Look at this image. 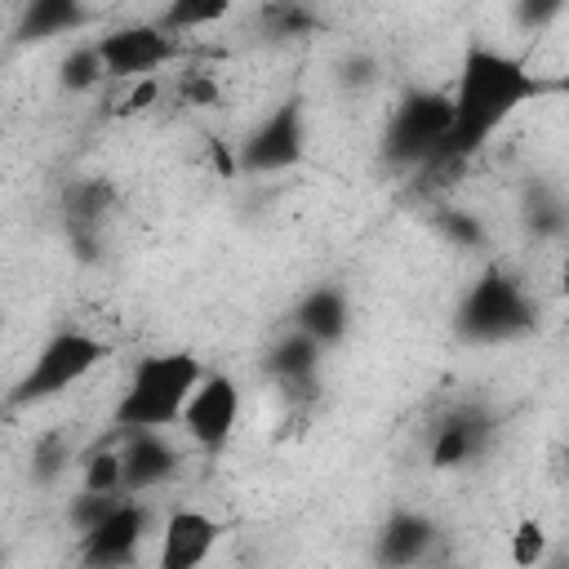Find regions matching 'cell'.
<instances>
[{
    "label": "cell",
    "mask_w": 569,
    "mask_h": 569,
    "mask_svg": "<svg viewBox=\"0 0 569 569\" xmlns=\"http://www.w3.org/2000/svg\"><path fill=\"white\" fill-rule=\"evenodd\" d=\"M547 84L525 67V58L471 36L462 58H458V76H453V124L440 142V151L422 164V173H440V169H458L467 164L476 151H485V142L533 98H542Z\"/></svg>",
    "instance_id": "obj_1"
},
{
    "label": "cell",
    "mask_w": 569,
    "mask_h": 569,
    "mask_svg": "<svg viewBox=\"0 0 569 569\" xmlns=\"http://www.w3.org/2000/svg\"><path fill=\"white\" fill-rule=\"evenodd\" d=\"M200 378H204V365L191 351H151V356H142L129 369V378H124V387L111 405V427L116 431L178 427V418H182L191 391L200 387Z\"/></svg>",
    "instance_id": "obj_2"
},
{
    "label": "cell",
    "mask_w": 569,
    "mask_h": 569,
    "mask_svg": "<svg viewBox=\"0 0 569 569\" xmlns=\"http://www.w3.org/2000/svg\"><path fill=\"white\" fill-rule=\"evenodd\" d=\"M538 329V302L525 280L502 262H489L453 307V333L467 347H507Z\"/></svg>",
    "instance_id": "obj_3"
},
{
    "label": "cell",
    "mask_w": 569,
    "mask_h": 569,
    "mask_svg": "<svg viewBox=\"0 0 569 569\" xmlns=\"http://www.w3.org/2000/svg\"><path fill=\"white\" fill-rule=\"evenodd\" d=\"M449 124H453L449 89L405 84L400 98L387 111L382 133H378V160L391 164V169H422L440 151Z\"/></svg>",
    "instance_id": "obj_4"
},
{
    "label": "cell",
    "mask_w": 569,
    "mask_h": 569,
    "mask_svg": "<svg viewBox=\"0 0 569 569\" xmlns=\"http://www.w3.org/2000/svg\"><path fill=\"white\" fill-rule=\"evenodd\" d=\"M107 356H111V347H107L93 329H84V325H62V329H53V333L40 342V351L31 356L27 373L13 382L9 409L44 405V400H53V396L80 387Z\"/></svg>",
    "instance_id": "obj_5"
},
{
    "label": "cell",
    "mask_w": 569,
    "mask_h": 569,
    "mask_svg": "<svg viewBox=\"0 0 569 569\" xmlns=\"http://www.w3.org/2000/svg\"><path fill=\"white\" fill-rule=\"evenodd\" d=\"M307 102L298 93L280 98L267 116L253 120V129L236 142V169L249 178H271V173H293L307 160Z\"/></svg>",
    "instance_id": "obj_6"
},
{
    "label": "cell",
    "mask_w": 569,
    "mask_h": 569,
    "mask_svg": "<svg viewBox=\"0 0 569 569\" xmlns=\"http://www.w3.org/2000/svg\"><path fill=\"white\" fill-rule=\"evenodd\" d=\"M493 440H498L493 409L480 400H462L436 418V427L427 436V462H431V471H467L489 458Z\"/></svg>",
    "instance_id": "obj_7"
},
{
    "label": "cell",
    "mask_w": 569,
    "mask_h": 569,
    "mask_svg": "<svg viewBox=\"0 0 569 569\" xmlns=\"http://www.w3.org/2000/svg\"><path fill=\"white\" fill-rule=\"evenodd\" d=\"M120 204V187L107 173H80L58 191V218L67 231V244L80 262H98L107 218Z\"/></svg>",
    "instance_id": "obj_8"
},
{
    "label": "cell",
    "mask_w": 569,
    "mask_h": 569,
    "mask_svg": "<svg viewBox=\"0 0 569 569\" xmlns=\"http://www.w3.org/2000/svg\"><path fill=\"white\" fill-rule=\"evenodd\" d=\"M178 427L200 453H222L231 445L236 427H240V382L222 369H204V378L191 391Z\"/></svg>",
    "instance_id": "obj_9"
},
{
    "label": "cell",
    "mask_w": 569,
    "mask_h": 569,
    "mask_svg": "<svg viewBox=\"0 0 569 569\" xmlns=\"http://www.w3.org/2000/svg\"><path fill=\"white\" fill-rule=\"evenodd\" d=\"M98 49L111 80H142L178 58V36L160 22H120L98 36Z\"/></svg>",
    "instance_id": "obj_10"
},
{
    "label": "cell",
    "mask_w": 569,
    "mask_h": 569,
    "mask_svg": "<svg viewBox=\"0 0 569 569\" xmlns=\"http://www.w3.org/2000/svg\"><path fill=\"white\" fill-rule=\"evenodd\" d=\"M151 533V511L142 502V493H124L111 516L89 529L80 538V560L93 565V569H116V565H133L138 551H142V538Z\"/></svg>",
    "instance_id": "obj_11"
},
{
    "label": "cell",
    "mask_w": 569,
    "mask_h": 569,
    "mask_svg": "<svg viewBox=\"0 0 569 569\" xmlns=\"http://www.w3.org/2000/svg\"><path fill=\"white\" fill-rule=\"evenodd\" d=\"M320 369H325V347L293 325L262 351V373L284 400H311L320 391Z\"/></svg>",
    "instance_id": "obj_12"
},
{
    "label": "cell",
    "mask_w": 569,
    "mask_h": 569,
    "mask_svg": "<svg viewBox=\"0 0 569 569\" xmlns=\"http://www.w3.org/2000/svg\"><path fill=\"white\" fill-rule=\"evenodd\" d=\"M440 542H445V533H440V525H436L427 511H418V507H396V511L382 516V525L373 529L369 556H373V565L400 569V565H422V560H431Z\"/></svg>",
    "instance_id": "obj_13"
},
{
    "label": "cell",
    "mask_w": 569,
    "mask_h": 569,
    "mask_svg": "<svg viewBox=\"0 0 569 569\" xmlns=\"http://www.w3.org/2000/svg\"><path fill=\"white\" fill-rule=\"evenodd\" d=\"M120 458H124V489L151 493L169 485L182 467V449L169 440V427H138L120 431Z\"/></svg>",
    "instance_id": "obj_14"
},
{
    "label": "cell",
    "mask_w": 569,
    "mask_h": 569,
    "mask_svg": "<svg viewBox=\"0 0 569 569\" xmlns=\"http://www.w3.org/2000/svg\"><path fill=\"white\" fill-rule=\"evenodd\" d=\"M218 538H222V525H218L209 511L182 502V507H173V511L164 516V525H160L156 565H160V569H196V565H204V560L213 556Z\"/></svg>",
    "instance_id": "obj_15"
},
{
    "label": "cell",
    "mask_w": 569,
    "mask_h": 569,
    "mask_svg": "<svg viewBox=\"0 0 569 569\" xmlns=\"http://www.w3.org/2000/svg\"><path fill=\"white\" fill-rule=\"evenodd\" d=\"M516 222L538 244L569 240V191L551 173H525L516 191Z\"/></svg>",
    "instance_id": "obj_16"
},
{
    "label": "cell",
    "mask_w": 569,
    "mask_h": 569,
    "mask_svg": "<svg viewBox=\"0 0 569 569\" xmlns=\"http://www.w3.org/2000/svg\"><path fill=\"white\" fill-rule=\"evenodd\" d=\"M289 325L311 333L325 351H333L338 342H347L351 333V293L338 284V280H316L307 284L293 307H289Z\"/></svg>",
    "instance_id": "obj_17"
},
{
    "label": "cell",
    "mask_w": 569,
    "mask_h": 569,
    "mask_svg": "<svg viewBox=\"0 0 569 569\" xmlns=\"http://www.w3.org/2000/svg\"><path fill=\"white\" fill-rule=\"evenodd\" d=\"M89 18H93L89 0H22L18 18H13V44L27 49V44H49V40L76 36L89 27Z\"/></svg>",
    "instance_id": "obj_18"
},
{
    "label": "cell",
    "mask_w": 569,
    "mask_h": 569,
    "mask_svg": "<svg viewBox=\"0 0 569 569\" xmlns=\"http://www.w3.org/2000/svg\"><path fill=\"white\" fill-rule=\"evenodd\" d=\"M325 27L320 9L311 0H267L258 13V31L267 44H293V40H311Z\"/></svg>",
    "instance_id": "obj_19"
},
{
    "label": "cell",
    "mask_w": 569,
    "mask_h": 569,
    "mask_svg": "<svg viewBox=\"0 0 569 569\" xmlns=\"http://www.w3.org/2000/svg\"><path fill=\"white\" fill-rule=\"evenodd\" d=\"M427 222H431V236L440 244L458 249V253H485L489 240H493L489 236V222L476 209H467V204H436Z\"/></svg>",
    "instance_id": "obj_20"
},
{
    "label": "cell",
    "mask_w": 569,
    "mask_h": 569,
    "mask_svg": "<svg viewBox=\"0 0 569 569\" xmlns=\"http://www.w3.org/2000/svg\"><path fill=\"white\" fill-rule=\"evenodd\" d=\"M80 485L84 489H102V493H129L124 489V458H120V431L111 427V436H102L98 445H89L76 462Z\"/></svg>",
    "instance_id": "obj_21"
},
{
    "label": "cell",
    "mask_w": 569,
    "mask_h": 569,
    "mask_svg": "<svg viewBox=\"0 0 569 569\" xmlns=\"http://www.w3.org/2000/svg\"><path fill=\"white\" fill-rule=\"evenodd\" d=\"M76 462H80V453H76L71 436H67V431H44V436H36V445H31V453H27V480H31L36 489H49V485H58Z\"/></svg>",
    "instance_id": "obj_22"
},
{
    "label": "cell",
    "mask_w": 569,
    "mask_h": 569,
    "mask_svg": "<svg viewBox=\"0 0 569 569\" xmlns=\"http://www.w3.org/2000/svg\"><path fill=\"white\" fill-rule=\"evenodd\" d=\"M102 80H111V76H107V62H102L98 40H80V44H71V49L58 58V89H62V93L84 98V93H93Z\"/></svg>",
    "instance_id": "obj_23"
},
{
    "label": "cell",
    "mask_w": 569,
    "mask_h": 569,
    "mask_svg": "<svg viewBox=\"0 0 569 569\" xmlns=\"http://www.w3.org/2000/svg\"><path fill=\"white\" fill-rule=\"evenodd\" d=\"M329 76H333V89L342 98H369L382 84V62L369 49H347V53L333 58V71Z\"/></svg>",
    "instance_id": "obj_24"
},
{
    "label": "cell",
    "mask_w": 569,
    "mask_h": 569,
    "mask_svg": "<svg viewBox=\"0 0 569 569\" xmlns=\"http://www.w3.org/2000/svg\"><path fill=\"white\" fill-rule=\"evenodd\" d=\"M231 9H236V0H169L156 22L173 36H182V31H200V27L222 22Z\"/></svg>",
    "instance_id": "obj_25"
},
{
    "label": "cell",
    "mask_w": 569,
    "mask_h": 569,
    "mask_svg": "<svg viewBox=\"0 0 569 569\" xmlns=\"http://www.w3.org/2000/svg\"><path fill=\"white\" fill-rule=\"evenodd\" d=\"M124 493H102V489H76L71 498H67V507H62V520H67V529L76 533V538H84L89 529H98L107 516H111V507L120 502Z\"/></svg>",
    "instance_id": "obj_26"
},
{
    "label": "cell",
    "mask_w": 569,
    "mask_h": 569,
    "mask_svg": "<svg viewBox=\"0 0 569 569\" xmlns=\"http://www.w3.org/2000/svg\"><path fill=\"white\" fill-rule=\"evenodd\" d=\"M507 551H511V565L520 569H533V565H547L551 560V533L538 516H520L507 533Z\"/></svg>",
    "instance_id": "obj_27"
},
{
    "label": "cell",
    "mask_w": 569,
    "mask_h": 569,
    "mask_svg": "<svg viewBox=\"0 0 569 569\" xmlns=\"http://www.w3.org/2000/svg\"><path fill=\"white\" fill-rule=\"evenodd\" d=\"M569 0H511V27L520 36H542L565 18Z\"/></svg>",
    "instance_id": "obj_28"
},
{
    "label": "cell",
    "mask_w": 569,
    "mask_h": 569,
    "mask_svg": "<svg viewBox=\"0 0 569 569\" xmlns=\"http://www.w3.org/2000/svg\"><path fill=\"white\" fill-rule=\"evenodd\" d=\"M178 98H182L187 107H213V102L222 98V89H218V80H213L209 71H191V76H182Z\"/></svg>",
    "instance_id": "obj_29"
},
{
    "label": "cell",
    "mask_w": 569,
    "mask_h": 569,
    "mask_svg": "<svg viewBox=\"0 0 569 569\" xmlns=\"http://www.w3.org/2000/svg\"><path fill=\"white\" fill-rule=\"evenodd\" d=\"M156 98H160V80L156 76H142V80H133V89H129V98H124L120 111H147Z\"/></svg>",
    "instance_id": "obj_30"
},
{
    "label": "cell",
    "mask_w": 569,
    "mask_h": 569,
    "mask_svg": "<svg viewBox=\"0 0 569 569\" xmlns=\"http://www.w3.org/2000/svg\"><path fill=\"white\" fill-rule=\"evenodd\" d=\"M560 289H569V262H565V271H560Z\"/></svg>",
    "instance_id": "obj_31"
},
{
    "label": "cell",
    "mask_w": 569,
    "mask_h": 569,
    "mask_svg": "<svg viewBox=\"0 0 569 569\" xmlns=\"http://www.w3.org/2000/svg\"><path fill=\"white\" fill-rule=\"evenodd\" d=\"M89 4H98V0H89Z\"/></svg>",
    "instance_id": "obj_32"
}]
</instances>
